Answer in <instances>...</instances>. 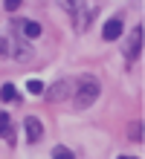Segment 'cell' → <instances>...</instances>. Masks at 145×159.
<instances>
[{"instance_id": "cell-1", "label": "cell", "mask_w": 145, "mask_h": 159, "mask_svg": "<svg viewBox=\"0 0 145 159\" xmlns=\"http://www.w3.org/2000/svg\"><path fill=\"white\" fill-rule=\"evenodd\" d=\"M99 93H102L99 78H93V75H81V78H75V96H73L75 110H87L96 98H99Z\"/></svg>"}, {"instance_id": "cell-2", "label": "cell", "mask_w": 145, "mask_h": 159, "mask_svg": "<svg viewBox=\"0 0 145 159\" xmlns=\"http://www.w3.org/2000/svg\"><path fill=\"white\" fill-rule=\"evenodd\" d=\"M44 96H46V101H52V104H58V101H64V98H73V96H75V78H61V81H55L52 87L44 90Z\"/></svg>"}, {"instance_id": "cell-3", "label": "cell", "mask_w": 145, "mask_h": 159, "mask_svg": "<svg viewBox=\"0 0 145 159\" xmlns=\"http://www.w3.org/2000/svg\"><path fill=\"white\" fill-rule=\"evenodd\" d=\"M23 127H26V139L29 142H38V139L44 136V125H41V119H35V116H26Z\"/></svg>"}, {"instance_id": "cell-4", "label": "cell", "mask_w": 145, "mask_h": 159, "mask_svg": "<svg viewBox=\"0 0 145 159\" xmlns=\"http://www.w3.org/2000/svg\"><path fill=\"white\" fill-rule=\"evenodd\" d=\"M125 52H128V58H139V52H142V26H137V29L131 32Z\"/></svg>"}, {"instance_id": "cell-5", "label": "cell", "mask_w": 145, "mask_h": 159, "mask_svg": "<svg viewBox=\"0 0 145 159\" xmlns=\"http://www.w3.org/2000/svg\"><path fill=\"white\" fill-rule=\"evenodd\" d=\"M122 29H125V26H122V20H119V17H113V20H108V23H104L102 38H104V41H116V38L122 35Z\"/></svg>"}, {"instance_id": "cell-6", "label": "cell", "mask_w": 145, "mask_h": 159, "mask_svg": "<svg viewBox=\"0 0 145 159\" xmlns=\"http://www.w3.org/2000/svg\"><path fill=\"white\" fill-rule=\"evenodd\" d=\"M23 35H26V38H38V35H41V23L26 20V23H23Z\"/></svg>"}, {"instance_id": "cell-7", "label": "cell", "mask_w": 145, "mask_h": 159, "mask_svg": "<svg viewBox=\"0 0 145 159\" xmlns=\"http://www.w3.org/2000/svg\"><path fill=\"white\" fill-rule=\"evenodd\" d=\"M0 98H3V101H15V98H17L15 84H3V87H0Z\"/></svg>"}, {"instance_id": "cell-8", "label": "cell", "mask_w": 145, "mask_h": 159, "mask_svg": "<svg viewBox=\"0 0 145 159\" xmlns=\"http://www.w3.org/2000/svg\"><path fill=\"white\" fill-rule=\"evenodd\" d=\"M52 159H73V151L64 148V145H55L52 148Z\"/></svg>"}, {"instance_id": "cell-9", "label": "cell", "mask_w": 145, "mask_h": 159, "mask_svg": "<svg viewBox=\"0 0 145 159\" xmlns=\"http://www.w3.org/2000/svg\"><path fill=\"white\" fill-rule=\"evenodd\" d=\"M26 90L32 93V96H44V90H46V87H44L41 81H35V78H32V81H26Z\"/></svg>"}, {"instance_id": "cell-10", "label": "cell", "mask_w": 145, "mask_h": 159, "mask_svg": "<svg viewBox=\"0 0 145 159\" xmlns=\"http://www.w3.org/2000/svg\"><path fill=\"white\" fill-rule=\"evenodd\" d=\"M61 6H64L70 15H75V12H79V6H81V0H61Z\"/></svg>"}, {"instance_id": "cell-11", "label": "cell", "mask_w": 145, "mask_h": 159, "mask_svg": "<svg viewBox=\"0 0 145 159\" xmlns=\"http://www.w3.org/2000/svg\"><path fill=\"white\" fill-rule=\"evenodd\" d=\"M128 139H133V142H142V121H137V125L131 127V136Z\"/></svg>"}, {"instance_id": "cell-12", "label": "cell", "mask_w": 145, "mask_h": 159, "mask_svg": "<svg viewBox=\"0 0 145 159\" xmlns=\"http://www.w3.org/2000/svg\"><path fill=\"white\" fill-rule=\"evenodd\" d=\"M15 58L17 61H29V58H32V52H29L26 46H17V49H15Z\"/></svg>"}, {"instance_id": "cell-13", "label": "cell", "mask_w": 145, "mask_h": 159, "mask_svg": "<svg viewBox=\"0 0 145 159\" xmlns=\"http://www.w3.org/2000/svg\"><path fill=\"white\" fill-rule=\"evenodd\" d=\"M9 133V113H0V136Z\"/></svg>"}, {"instance_id": "cell-14", "label": "cell", "mask_w": 145, "mask_h": 159, "mask_svg": "<svg viewBox=\"0 0 145 159\" xmlns=\"http://www.w3.org/2000/svg\"><path fill=\"white\" fill-rule=\"evenodd\" d=\"M3 6H6V12H15V9L21 6V0H3Z\"/></svg>"}, {"instance_id": "cell-15", "label": "cell", "mask_w": 145, "mask_h": 159, "mask_svg": "<svg viewBox=\"0 0 145 159\" xmlns=\"http://www.w3.org/2000/svg\"><path fill=\"white\" fill-rule=\"evenodd\" d=\"M6 52H9V41L0 38V55H6Z\"/></svg>"}, {"instance_id": "cell-16", "label": "cell", "mask_w": 145, "mask_h": 159, "mask_svg": "<svg viewBox=\"0 0 145 159\" xmlns=\"http://www.w3.org/2000/svg\"><path fill=\"white\" fill-rule=\"evenodd\" d=\"M119 159H137V156H119Z\"/></svg>"}]
</instances>
